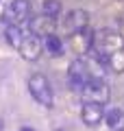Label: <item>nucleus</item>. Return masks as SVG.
<instances>
[{
    "instance_id": "f257e3e1",
    "label": "nucleus",
    "mask_w": 124,
    "mask_h": 131,
    "mask_svg": "<svg viewBox=\"0 0 124 131\" xmlns=\"http://www.w3.org/2000/svg\"><path fill=\"white\" fill-rule=\"evenodd\" d=\"M96 79H107V66L100 59H96L94 55H83L70 63L68 68V83L70 88H78V85L87 83V81Z\"/></svg>"
},
{
    "instance_id": "f03ea898",
    "label": "nucleus",
    "mask_w": 124,
    "mask_h": 131,
    "mask_svg": "<svg viewBox=\"0 0 124 131\" xmlns=\"http://www.w3.org/2000/svg\"><path fill=\"white\" fill-rule=\"evenodd\" d=\"M124 50V37L118 31H111V28H100L98 33H94V44H92V52L96 59H100L102 63L111 59L115 52Z\"/></svg>"
},
{
    "instance_id": "7ed1b4c3",
    "label": "nucleus",
    "mask_w": 124,
    "mask_h": 131,
    "mask_svg": "<svg viewBox=\"0 0 124 131\" xmlns=\"http://www.w3.org/2000/svg\"><path fill=\"white\" fill-rule=\"evenodd\" d=\"M28 92L39 105L44 107H52L55 103V94H52V85L44 74H31L28 77Z\"/></svg>"
},
{
    "instance_id": "20e7f679",
    "label": "nucleus",
    "mask_w": 124,
    "mask_h": 131,
    "mask_svg": "<svg viewBox=\"0 0 124 131\" xmlns=\"http://www.w3.org/2000/svg\"><path fill=\"white\" fill-rule=\"evenodd\" d=\"M74 92L83 98V101H96V103H107L111 96V90L107 85V79H96L87 81V83L74 88Z\"/></svg>"
},
{
    "instance_id": "39448f33",
    "label": "nucleus",
    "mask_w": 124,
    "mask_h": 131,
    "mask_svg": "<svg viewBox=\"0 0 124 131\" xmlns=\"http://www.w3.org/2000/svg\"><path fill=\"white\" fill-rule=\"evenodd\" d=\"M18 50H20V55H22L26 61H37L41 57V52H44V37L28 28L26 37L22 39V44H20Z\"/></svg>"
},
{
    "instance_id": "423d86ee",
    "label": "nucleus",
    "mask_w": 124,
    "mask_h": 131,
    "mask_svg": "<svg viewBox=\"0 0 124 131\" xmlns=\"http://www.w3.org/2000/svg\"><path fill=\"white\" fill-rule=\"evenodd\" d=\"M5 20L9 24H26L31 20V2L28 0H11L5 7Z\"/></svg>"
},
{
    "instance_id": "0eeeda50",
    "label": "nucleus",
    "mask_w": 124,
    "mask_h": 131,
    "mask_svg": "<svg viewBox=\"0 0 124 131\" xmlns=\"http://www.w3.org/2000/svg\"><path fill=\"white\" fill-rule=\"evenodd\" d=\"M61 28L65 31V35H72V33H78L83 28H87L89 24V13L85 9H72L65 13V18L61 20Z\"/></svg>"
},
{
    "instance_id": "6e6552de",
    "label": "nucleus",
    "mask_w": 124,
    "mask_h": 131,
    "mask_svg": "<svg viewBox=\"0 0 124 131\" xmlns=\"http://www.w3.org/2000/svg\"><path fill=\"white\" fill-rule=\"evenodd\" d=\"M105 103H96V101H83L81 105V120L87 127H98L105 120Z\"/></svg>"
},
{
    "instance_id": "1a4fd4ad",
    "label": "nucleus",
    "mask_w": 124,
    "mask_h": 131,
    "mask_svg": "<svg viewBox=\"0 0 124 131\" xmlns=\"http://www.w3.org/2000/svg\"><path fill=\"white\" fill-rule=\"evenodd\" d=\"M68 44L78 57L89 55V52H92V44H94V33L89 31V28H83V31H78V33H72V35H68Z\"/></svg>"
},
{
    "instance_id": "9d476101",
    "label": "nucleus",
    "mask_w": 124,
    "mask_h": 131,
    "mask_svg": "<svg viewBox=\"0 0 124 131\" xmlns=\"http://www.w3.org/2000/svg\"><path fill=\"white\" fill-rule=\"evenodd\" d=\"M26 24H28V28H31L33 33H37V35L44 37V35H48V33H55L59 20L50 18V15H46V13H41V15H37V18H31Z\"/></svg>"
},
{
    "instance_id": "9b49d317",
    "label": "nucleus",
    "mask_w": 124,
    "mask_h": 131,
    "mask_svg": "<svg viewBox=\"0 0 124 131\" xmlns=\"http://www.w3.org/2000/svg\"><path fill=\"white\" fill-rule=\"evenodd\" d=\"M102 125L107 127V131H124V109H118V107L107 109Z\"/></svg>"
},
{
    "instance_id": "f8f14e48",
    "label": "nucleus",
    "mask_w": 124,
    "mask_h": 131,
    "mask_svg": "<svg viewBox=\"0 0 124 131\" xmlns=\"http://www.w3.org/2000/svg\"><path fill=\"white\" fill-rule=\"evenodd\" d=\"M26 33H28V24H7L5 37H7V42H9L13 48H20L22 39L26 37Z\"/></svg>"
},
{
    "instance_id": "ddd939ff",
    "label": "nucleus",
    "mask_w": 124,
    "mask_h": 131,
    "mask_svg": "<svg viewBox=\"0 0 124 131\" xmlns=\"http://www.w3.org/2000/svg\"><path fill=\"white\" fill-rule=\"evenodd\" d=\"M44 52H48L50 57H61L65 52V44L57 33H48L44 35Z\"/></svg>"
},
{
    "instance_id": "4468645a",
    "label": "nucleus",
    "mask_w": 124,
    "mask_h": 131,
    "mask_svg": "<svg viewBox=\"0 0 124 131\" xmlns=\"http://www.w3.org/2000/svg\"><path fill=\"white\" fill-rule=\"evenodd\" d=\"M41 13L50 15V18H59L61 15V2L59 0H41Z\"/></svg>"
},
{
    "instance_id": "2eb2a0df",
    "label": "nucleus",
    "mask_w": 124,
    "mask_h": 131,
    "mask_svg": "<svg viewBox=\"0 0 124 131\" xmlns=\"http://www.w3.org/2000/svg\"><path fill=\"white\" fill-rule=\"evenodd\" d=\"M20 131H35V129H33V127H22Z\"/></svg>"
},
{
    "instance_id": "dca6fc26",
    "label": "nucleus",
    "mask_w": 124,
    "mask_h": 131,
    "mask_svg": "<svg viewBox=\"0 0 124 131\" xmlns=\"http://www.w3.org/2000/svg\"><path fill=\"white\" fill-rule=\"evenodd\" d=\"M59 131H63V129H59Z\"/></svg>"
}]
</instances>
